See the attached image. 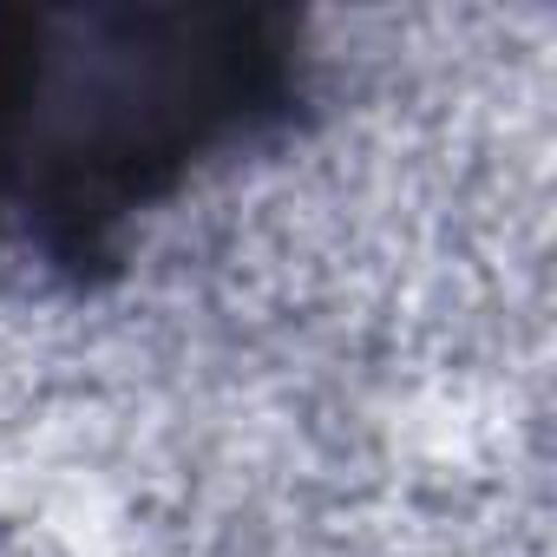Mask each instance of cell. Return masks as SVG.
Here are the masks:
<instances>
[{"instance_id":"cell-1","label":"cell","mask_w":557,"mask_h":557,"mask_svg":"<svg viewBox=\"0 0 557 557\" xmlns=\"http://www.w3.org/2000/svg\"><path fill=\"white\" fill-rule=\"evenodd\" d=\"M302 99L275 8H0V243L99 262Z\"/></svg>"}]
</instances>
